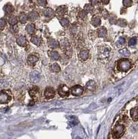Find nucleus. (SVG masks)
Instances as JSON below:
<instances>
[{
    "instance_id": "32",
    "label": "nucleus",
    "mask_w": 138,
    "mask_h": 139,
    "mask_svg": "<svg viewBox=\"0 0 138 139\" xmlns=\"http://www.w3.org/2000/svg\"><path fill=\"white\" fill-rule=\"evenodd\" d=\"M137 44V38L136 37H133L132 38H130V40L128 42V44L129 46H134Z\"/></svg>"
},
{
    "instance_id": "37",
    "label": "nucleus",
    "mask_w": 138,
    "mask_h": 139,
    "mask_svg": "<svg viewBox=\"0 0 138 139\" xmlns=\"http://www.w3.org/2000/svg\"><path fill=\"white\" fill-rule=\"evenodd\" d=\"M126 43V40H125L124 38H120L118 40V42H117V44H120V45H124Z\"/></svg>"
},
{
    "instance_id": "41",
    "label": "nucleus",
    "mask_w": 138,
    "mask_h": 139,
    "mask_svg": "<svg viewBox=\"0 0 138 139\" xmlns=\"http://www.w3.org/2000/svg\"><path fill=\"white\" fill-rule=\"evenodd\" d=\"M101 1L102 2V4H105V5L108 4L110 2V0H101Z\"/></svg>"
},
{
    "instance_id": "3",
    "label": "nucleus",
    "mask_w": 138,
    "mask_h": 139,
    "mask_svg": "<svg viewBox=\"0 0 138 139\" xmlns=\"http://www.w3.org/2000/svg\"><path fill=\"white\" fill-rule=\"evenodd\" d=\"M83 93V88L81 86H75L71 88V93L74 96H80Z\"/></svg>"
},
{
    "instance_id": "26",
    "label": "nucleus",
    "mask_w": 138,
    "mask_h": 139,
    "mask_svg": "<svg viewBox=\"0 0 138 139\" xmlns=\"http://www.w3.org/2000/svg\"><path fill=\"white\" fill-rule=\"evenodd\" d=\"M19 19H20V22H21V23L24 24V23H26V21H27L28 17L26 16L25 14L21 13L20 15V16H19Z\"/></svg>"
},
{
    "instance_id": "36",
    "label": "nucleus",
    "mask_w": 138,
    "mask_h": 139,
    "mask_svg": "<svg viewBox=\"0 0 138 139\" xmlns=\"http://www.w3.org/2000/svg\"><path fill=\"white\" fill-rule=\"evenodd\" d=\"M38 3L42 6H45L47 5V0H38Z\"/></svg>"
},
{
    "instance_id": "22",
    "label": "nucleus",
    "mask_w": 138,
    "mask_h": 139,
    "mask_svg": "<svg viewBox=\"0 0 138 139\" xmlns=\"http://www.w3.org/2000/svg\"><path fill=\"white\" fill-rule=\"evenodd\" d=\"M44 15H45L46 17H52L53 15H54V11L50 8H47L44 11Z\"/></svg>"
},
{
    "instance_id": "8",
    "label": "nucleus",
    "mask_w": 138,
    "mask_h": 139,
    "mask_svg": "<svg viewBox=\"0 0 138 139\" xmlns=\"http://www.w3.org/2000/svg\"><path fill=\"white\" fill-rule=\"evenodd\" d=\"M47 44L49 45V47L52 49L58 48L59 47V43L54 39H49L47 41Z\"/></svg>"
},
{
    "instance_id": "9",
    "label": "nucleus",
    "mask_w": 138,
    "mask_h": 139,
    "mask_svg": "<svg viewBox=\"0 0 138 139\" xmlns=\"http://www.w3.org/2000/svg\"><path fill=\"white\" fill-rule=\"evenodd\" d=\"M4 11L6 15H10L13 12L14 8L10 4H6L4 7Z\"/></svg>"
},
{
    "instance_id": "4",
    "label": "nucleus",
    "mask_w": 138,
    "mask_h": 139,
    "mask_svg": "<svg viewBox=\"0 0 138 139\" xmlns=\"http://www.w3.org/2000/svg\"><path fill=\"white\" fill-rule=\"evenodd\" d=\"M59 94L61 97H66L69 95L70 94V89L68 88V87L65 85L60 86L59 88Z\"/></svg>"
},
{
    "instance_id": "7",
    "label": "nucleus",
    "mask_w": 138,
    "mask_h": 139,
    "mask_svg": "<svg viewBox=\"0 0 138 139\" xmlns=\"http://www.w3.org/2000/svg\"><path fill=\"white\" fill-rule=\"evenodd\" d=\"M30 78H31V81L33 83H38L40 81V79L39 72L35 71L32 72L30 75Z\"/></svg>"
},
{
    "instance_id": "20",
    "label": "nucleus",
    "mask_w": 138,
    "mask_h": 139,
    "mask_svg": "<svg viewBox=\"0 0 138 139\" xmlns=\"http://www.w3.org/2000/svg\"><path fill=\"white\" fill-rule=\"evenodd\" d=\"M97 33L99 37H100V38H103V37L105 36V35L107 33V31H106V29H105L104 27H101V28L98 29Z\"/></svg>"
},
{
    "instance_id": "6",
    "label": "nucleus",
    "mask_w": 138,
    "mask_h": 139,
    "mask_svg": "<svg viewBox=\"0 0 138 139\" xmlns=\"http://www.w3.org/2000/svg\"><path fill=\"white\" fill-rule=\"evenodd\" d=\"M55 95V92L54 90L51 87H48L47 88L45 89V96L47 99H51L53 98Z\"/></svg>"
},
{
    "instance_id": "10",
    "label": "nucleus",
    "mask_w": 138,
    "mask_h": 139,
    "mask_svg": "<svg viewBox=\"0 0 138 139\" xmlns=\"http://www.w3.org/2000/svg\"><path fill=\"white\" fill-rule=\"evenodd\" d=\"M60 45L61 47V48L64 49H68L70 47V43L67 39L65 38L60 41Z\"/></svg>"
},
{
    "instance_id": "40",
    "label": "nucleus",
    "mask_w": 138,
    "mask_h": 139,
    "mask_svg": "<svg viewBox=\"0 0 138 139\" xmlns=\"http://www.w3.org/2000/svg\"><path fill=\"white\" fill-rule=\"evenodd\" d=\"M102 16L105 17V18H106V17H108V11L106 10H103V11H102Z\"/></svg>"
},
{
    "instance_id": "11",
    "label": "nucleus",
    "mask_w": 138,
    "mask_h": 139,
    "mask_svg": "<svg viewBox=\"0 0 138 139\" xmlns=\"http://www.w3.org/2000/svg\"><path fill=\"white\" fill-rule=\"evenodd\" d=\"M130 116L134 121H137L138 120V107L133 108L130 111Z\"/></svg>"
},
{
    "instance_id": "38",
    "label": "nucleus",
    "mask_w": 138,
    "mask_h": 139,
    "mask_svg": "<svg viewBox=\"0 0 138 139\" xmlns=\"http://www.w3.org/2000/svg\"><path fill=\"white\" fill-rule=\"evenodd\" d=\"M89 2L92 6H95V5H97L99 3V0H89Z\"/></svg>"
},
{
    "instance_id": "15",
    "label": "nucleus",
    "mask_w": 138,
    "mask_h": 139,
    "mask_svg": "<svg viewBox=\"0 0 138 139\" xmlns=\"http://www.w3.org/2000/svg\"><path fill=\"white\" fill-rule=\"evenodd\" d=\"M88 56H89V52H88V50H86V49H84V50H82L81 52H80L79 54V56L80 58L83 61H86L88 59Z\"/></svg>"
},
{
    "instance_id": "25",
    "label": "nucleus",
    "mask_w": 138,
    "mask_h": 139,
    "mask_svg": "<svg viewBox=\"0 0 138 139\" xmlns=\"http://www.w3.org/2000/svg\"><path fill=\"white\" fill-rule=\"evenodd\" d=\"M38 93V88L37 87H34L32 89H31V91H29L30 95L32 97H35L37 95Z\"/></svg>"
},
{
    "instance_id": "23",
    "label": "nucleus",
    "mask_w": 138,
    "mask_h": 139,
    "mask_svg": "<svg viewBox=\"0 0 138 139\" xmlns=\"http://www.w3.org/2000/svg\"><path fill=\"white\" fill-rule=\"evenodd\" d=\"M31 42H32V43H33L34 44H35V45H37V46H39L40 44V39L38 38V37L37 36H33L32 38H31Z\"/></svg>"
},
{
    "instance_id": "18",
    "label": "nucleus",
    "mask_w": 138,
    "mask_h": 139,
    "mask_svg": "<svg viewBox=\"0 0 138 139\" xmlns=\"http://www.w3.org/2000/svg\"><path fill=\"white\" fill-rule=\"evenodd\" d=\"M38 14L37 12L35 11L31 12L28 16V19L30 21H35L38 19Z\"/></svg>"
},
{
    "instance_id": "14",
    "label": "nucleus",
    "mask_w": 138,
    "mask_h": 139,
    "mask_svg": "<svg viewBox=\"0 0 138 139\" xmlns=\"http://www.w3.org/2000/svg\"><path fill=\"white\" fill-rule=\"evenodd\" d=\"M17 43L20 46H25L26 44V39L23 36H19L17 38Z\"/></svg>"
},
{
    "instance_id": "28",
    "label": "nucleus",
    "mask_w": 138,
    "mask_h": 139,
    "mask_svg": "<svg viewBox=\"0 0 138 139\" xmlns=\"http://www.w3.org/2000/svg\"><path fill=\"white\" fill-rule=\"evenodd\" d=\"M60 24H61V25L64 27H67L69 26V24H70V22H69V20L67 19H65V18L60 19Z\"/></svg>"
},
{
    "instance_id": "29",
    "label": "nucleus",
    "mask_w": 138,
    "mask_h": 139,
    "mask_svg": "<svg viewBox=\"0 0 138 139\" xmlns=\"http://www.w3.org/2000/svg\"><path fill=\"white\" fill-rule=\"evenodd\" d=\"M84 11L86 13H91L93 11V6L92 4H86L84 7Z\"/></svg>"
},
{
    "instance_id": "30",
    "label": "nucleus",
    "mask_w": 138,
    "mask_h": 139,
    "mask_svg": "<svg viewBox=\"0 0 138 139\" xmlns=\"http://www.w3.org/2000/svg\"><path fill=\"white\" fill-rule=\"evenodd\" d=\"M119 53H120L121 55H123V56H130V52L127 49L124 48V49H121V50H119Z\"/></svg>"
},
{
    "instance_id": "16",
    "label": "nucleus",
    "mask_w": 138,
    "mask_h": 139,
    "mask_svg": "<svg viewBox=\"0 0 138 139\" xmlns=\"http://www.w3.org/2000/svg\"><path fill=\"white\" fill-rule=\"evenodd\" d=\"M27 61L29 64H30V65L32 66V65H34L36 62H38V58L36 56H34V55H30V56L28 57Z\"/></svg>"
},
{
    "instance_id": "35",
    "label": "nucleus",
    "mask_w": 138,
    "mask_h": 139,
    "mask_svg": "<svg viewBox=\"0 0 138 139\" xmlns=\"http://www.w3.org/2000/svg\"><path fill=\"white\" fill-rule=\"evenodd\" d=\"M86 16H87V13L85 11H82L79 13V17L81 19H85Z\"/></svg>"
},
{
    "instance_id": "13",
    "label": "nucleus",
    "mask_w": 138,
    "mask_h": 139,
    "mask_svg": "<svg viewBox=\"0 0 138 139\" xmlns=\"http://www.w3.org/2000/svg\"><path fill=\"white\" fill-rule=\"evenodd\" d=\"M67 11V8L65 6H60L56 9V13L59 16H62L65 14Z\"/></svg>"
},
{
    "instance_id": "12",
    "label": "nucleus",
    "mask_w": 138,
    "mask_h": 139,
    "mask_svg": "<svg viewBox=\"0 0 138 139\" xmlns=\"http://www.w3.org/2000/svg\"><path fill=\"white\" fill-rule=\"evenodd\" d=\"M92 24L97 27L101 24V19L98 16H94L92 19Z\"/></svg>"
},
{
    "instance_id": "17",
    "label": "nucleus",
    "mask_w": 138,
    "mask_h": 139,
    "mask_svg": "<svg viewBox=\"0 0 138 139\" xmlns=\"http://www.w3.org/2000/svg\"><path fill=\"white\" fill-rule=\"evenodd\" d=\"M86 88H87V89H88L89 91H94L96 88L95 82L94 81H89L88 83H86Z\"/></svg>"
},
{
    "instance_id": "39",
    "label": "nucleus",
    "mask_w": 138,
    "mask_h": 139,
    "mask_svg": "<svg viewBox=\"0 0 138 139\" xmlns=\"http://www.w3.org/2000/svg\"><path fill=\"white\" fill-rule=\"evenodd\" d=\"M11 29L12 31H13V32H15V33H16V32H18V27L15 25H13V27H11Z\"/></svg>"
},
{
    "instance_id": "42",
    "label": "nucleus",
    "mask_w": 138,
    "mask_h": 139,
    "mask_svg": "<svg viewBox=\"0 0 138 139\" xmlns=\"http://www.w3.org/2000/svg\"><path fill=\"white\" fill-rule=\"evenodd\" d=\"M137 4H138V2H137Z\"/></svg>"
},
{
    "instance_id": "31",
    "label": "nucleus",
    "mask_w": 138,
    "mask_h": 139,
    "mask_svg": "<svg viewBox=\"0 0 138 139\" xmlns=\"http://www.w3.org/2000/svg\"><path fill=\"white\" fill-rule=\"evenodd\" d=\"M117 24H118L119 26H120V27H124L126 26V21L125 20V19H119L117 20Z\"/></svg>"
},
{
    "instance_id": "19",
    "label": "nucleus",
    "mask_w": 138,
    "mask_h": 139,
    "mask_svg": "<svg viewBox=\"0 0 138 139\" xmlns=\"http://www.w3.org/2000/svg\"><path fill=\"white\" fill-rule=\"evenodd\" d=\"M50 58L52 59L53 61H57L59 59V54L57 52L55 51H51L49 53Z\"/></svg>"
},
{
    "instance_id": "21",
    "label": "nucleus",
    "mask_w": 138,
    "mask_h": 139,
    "mask_svg": "<svg viewBox=\"0 0 138 139\" xmlns=\"http://www.w3.org/2000/svg\"><path fill=\"white\" fill-rule=\"evenodd\" d=\"M26 31H27L28 33L29 34H33L34 33V31H35V26L33 24H28L26 27Z\"/></svg>"
},
{
    "instance_id": "2",
    "label": "nucleus",
    "mask_w": 138,
    "mask_h": 139,
    "mask_svg": "<svg viewBox=\"0 0 138 139\" xmlns=\"http://www.w3.org/2000/svg\"><path fill=\"white\" fill-rule=\"evenodd\" d=\"M124 126L122 125H117L114 127L113 131L114 137L117 138H120L121 136L123 135V133L124 132Z\"/></svg>"
},
{
    "instance_id": "27",
    "label": "nucleus",
    "mask_w": 138,
    "mask_h": 139,
    "mask_svg": "<svg viewBox=\"0 0 138 139\" xmlns=\"http://www.w3.org/2000/svg\"><path fill=\"white\" fill-rule=\"evenodd\" d=\"M8 22L10 24V25H15L17 22H18V19L15 16H11L8 19Z\"/></svg>"
},
{
    "instance_id": "5",
    "label": "nucleus",
    "mask_w": 138,
    "mask_h": 139,
    "mask_svg": "<svg viewBox=\"0 0 138 139\" xmlns=\"http://www.w3.org/2000/svg\"><path fill=\"white\" fill-rule=\"evenodd\" d=\"M10 100V96L6 92H0V104H6Z\"/></svg>"
},
{
    "instance_id": "24",
    "label": "nucleus",
    "mask_w": 138,
    "mask_h": 139,
    "mask_svg": "<svg viewBox=\"0 0 138 139\" xmlns=\"http://www.w3.org/2000/svg\"><path fill=\"white\" fill-rule=\"evenodd\" d=\"M51 71L54 72H59L60 71V66L57 63H54L51 66Z\"/></svg>"
},
{
    "instance_id": "34",
    "label": "nucleus",
    "mask_w": 138,
    "mask_h": 139,
    "mask_svg": "<svg viewBox=\"0 0 138 139\" xmlns=\"http://www.w3.org/2000/svg\"><path fill=\"white\" fill-rule=\"evenodd\" d=\"M6 25V22L4 19H0V30H3Z\"/></svg>"
},
{
    "instance_id": "33",
    "label": "nucleus",
    "mask_w": 138,
    "mask_h": 139,
    "mask_svg": "<svg viewBox=\"0 0 138 139\" xmlns=\"http://www.w3.org/2000/svg\"><path fill=\"white\" fill-rule=\"evenodd\" d=\"M123 4L126 7H130L132 4V0H123Z\"/></svg>"
},
{
    "instance_id": "1",
    "label": "nucleus",
    "mask_w": 138,
    "mask_h": 139,
    "mask_svg": "<svg viewBox=\"0 0 138 139\" xmlns=\"http://www.w3.org/2000/svg\"><path fill=\"white\" fill-rule=\"evenodd\" d=\"M117 67H118V69L120 71L127 72L131 68V63L127 59H121L118 62Z\"/></svg>"
}]
</instances>
